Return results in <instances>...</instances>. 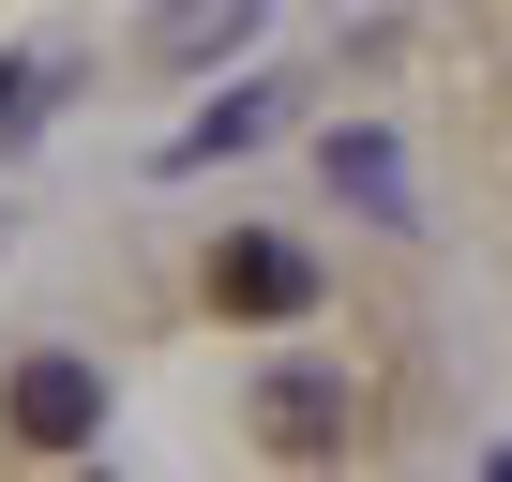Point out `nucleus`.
<instances>
[{"mask_svg":"<svg viewBox=\"0 0 512 482\" xmlns=\"http://www.w3.org/2000/svg\"><path fill=\"white\" fill-rule=\"evenodd\" d=\"M241 31H256V0H166V16H151V61H211Z\"/></svg>","mask_w":512,"mask_h":482,"instance_id":"20e7f679","label":"nucleus"},{"mask_svg":"<svg viewBox=\"0 0 512 482\" xmlns=\"http://www.w3.org/2000/svg\"><path fill=\"white\" fill-rule=\"evenodd\" d=\"M211 302H226V317H302L317 272L287 257V241H226V257H211Z\"/></svg>","mask_w":512,"mask_h":482,"instance_id":"7ed1b4c3","label":"nucleus"},{"mask_svg":"<svg viewBox=\"0 0 512 482\" xmlns=\"http://www.w3.org/2000/svg\"><path fill=\"white\" fill-rule=\"evenodd\" d=\"M347 437V392L317 377V362H287V377H256V452H287V467H317Z\"/></svg>","mask_w":512,"mask_h":482,"instance_id":"f03ea898","label":"nucleus"},{"mask_svg":"<svg viewBox=\"0 0 512 482\" xmlns=\"http://www.w3.org/2000/svg\"><path fill=\"white\" fill-rule=\"evenodd\" d=\"M0 422H16V452H91V437H106V377H91L76 347H46V362H16Z\"/></svg>","mask_w":512,"mask_h":482,"instance_id":"f257e3e1","label":"nucleus"},{"mask_svg":"<svg viewBox=\"0 0 512 482\" xmlns=\"http://www.w3.org/2000/svg\"><path fill=\"white\" fill-rule=\"evenodd\" d=\"M332 181H347V196H377V211H392V136H332Z\"/></svg>","mask_w":512,"mask_h":482,"instance_id":"39448f33","label":"nucleus"}]
</instances>
